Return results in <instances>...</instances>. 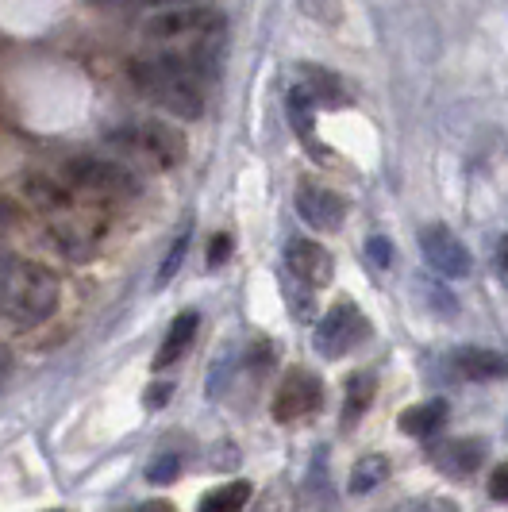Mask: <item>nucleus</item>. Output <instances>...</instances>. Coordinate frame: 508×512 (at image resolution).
<instances>
[{"mask_svg": "<svg viewBox=\"0 0 508 512\" xmlns=\"http://www.w3.org/2000/svg\"><path fill=\"white\" fill-rule=\"evenodd\" d=\"M301 8H305V16H312L324 27H335L343 20V0H301Z\"/></svg>", "mask_w": 508, "mask_h": 512, "instance_id": "22", "label": "nucleus"}, {"mask_svg": "<svg viewBox=\"0 0 508 512\" xmlns=\"http://www.w3.org/2000/svg\"><path fill=\"white\" fill-rule=\"evenodd\" d=\"M178 474H181V455H170V451L158 455V459L147 466V478H151L154 486H170Z\"/></svg>", "mask_w": 508, "mask_h": 512, "instance_id": "23", "label": "nucleus"}, {"mask_svg": "<svg viewBox=\"0 0 508 512\" xmlns=\"http://www.w3.org/2000/svg\"><path fill=\"white\" fill-rule=\"evenodd\" d=\"M420 251L439 278H470V270H474V258L466 251V243L443 224L420 231Z\"/></svg>", "mask_w": 508, "mask_h": 512, "instance_id": "8", "label": "nucleus"}, {"mask_svg": "<svg viewBox=\"0 0 508 512\" xmlns=\"http://www.w3.org/2000/svg\"><path fill=\"white\" fill-rule=\"evenodd\" d=\"M366 335H370V320L362 316V308H358L351 297H343V301H335V305L324 312V320L316 324L312 343H316V351H320L324 359H343V355L355 351Z\"/></svg>", "mask_w": 508, "mask_h": 512, "instance_id": "4", "label": "nucleus"}, {"mask_svg": "<svg viewBox=\"0 0 508 512\" xmlns=\"http://www.w3.org/2000/svg\"><path fill=\"white\" fill-rule=\"evenodd\" d=\"M301 85H305L308 93L316 97L320 104H343V89H339V77H331L328 70H316V66H301Z\"/></svg>", "mask_w": 508, "mask_h": 512, "instance_id": "20", "label": "nucleus"}, {"mask_svg": "<svg viewBox=\"0 0 508 512\" xmlns=\"http://www.w3.org/2000/svg\"><path fill=\"white\" fill-rule=\"evenodd\" d=\"M24 193H27V201L35 208H43V212H70V208H74L70 189H62V185L51 178H27Z\"/></svg>", "mask_w": 508, "mask_h": 512, "instance_id": "18", "label": "nucleus"}, {"mask_svg": "<svg viewBox=\"0 0 508 512\" xmlns=\"http://www.w3.org/2000/svg\"><path fill=\"white\" fill-rule=\"evenodd\" d=\"M493 266H497V278L508 285V231L497 239V251H493Z\"/></svg>", "mask_w": 508, "mask_h": 512, "instance_id": "27", "label": "nucleus"}, {"mask_svg": "<svg viewBox=\"0 0 508 512\" xmlns=\"http://www.w3.org/2000/svg\"><path fill=\"white\" fill-rule=\"evenodd\" d=\"M251 493H254L251 482H228V486H216L212 493H204L201 509L204 512H235L251 501Z\"/></svg>", "mask_w": 508, "mask_h": 512, "instance_id": "19", "label": "nucleus"}, {"mask_svg": "<svg viewBox=\"0 0 508 512\" xmlns=\"http://www.w3.org/2000/svg\"><path fill=\"white\" fill-rule=\"evenodd\" d=\"M212 70L208 43H193L189 51H154L131 62V81L139 93L162 104L170 116L201 120L204 116V77Z\"/></svg>", "mask_w": 508, "mask_h": 512, "instance_id": "1", "label": "nucleus"}, {"mask_svg": "<svg viewBox=\"0 0 508 512\" xmlns=\"http://www.w3.org/2000/svg\"><path fill=\"white\" fill-rule=\"evenodd\" d=\"M489 497L508 501V462H497L493 474H489Z\"/></svg>", "mask_w": 508, "mask_h": 512, "instance_id": "24", "label": "nucleus"}, {"mask_svg": "<svg viewBox=\"0 0 508 512\" xmlns=\"http://www.w3.org/2000/svg\"><path fill=\"white\" fill-rule=\"evenodd\" d=\"M143 31L151 43H212L216 35H224V12L208 4H174L166 12H154Z\"/></svg>", "mask_w": 508, "mask_h": 512, "instance_id": "3", "label": "nucleus"}, {"mask_svg": "<svg viewBox=\"0 0 508 512\" xmlns=\"http://www.w3.org/2000/svg\"><path fill=\"white\" fill-rule=\"evenodd\" d=\"M374 389H378V378L366 374V370H358V374L347 378V397H343V424H347V428H355L358 420L370 412V405H374Z\"/></svg>", "mask_w": 508, "mask_h": 512, "instance_id": "16", "label": "nucleus"}, {"mask_svg": "<svg viewBox=\"0 0 508 512\" xmlns=\"http://www.w3.org/2000/svg\"><path fill=\"white\" fill-rule=\"evenodd\" d=\"M58 297H62V285L54 278V270H47L43 262H16L8 282H4V308L24 328L51 320Z\"/></svg>", "mask_w": 508, "mask_h": 512, "instance_id": "2", "label": "nucleus"}, {"mask_svg": "<svg viewBox=\"0 0 508 512\" xmlns=\"http://www.w3.org/2000/svg\"><path fill=\"white\" fill-rule=\"evenodd\" d=\"M455 370L470 382H501L508 378V355L485 347H462L455 351Z\"/></svg>", "mask_w": 508, "mask_h": 512, "instance_id": "12", "label": "nucleus"}, {"mask_svg": "<svg viewBox=\"0 0 508 512\" xmlns=\"http://www.w3.org/2000/svg\"><path fill=\"white\" fill-rule=\"evenodd\" d=\"M12 266H16V262H12V258L4 255V251H0V289H4V282H8V274H12Z\"/></svg>", "mask_w": 508, "mask_h": 512, "instance_id": "30", "label": "nucleus"}, {"mask_svg": "<svg viewBox=\"0 0 508 512\" xmlns=\"http://www.w3.org/2000/svg\"><path fill=\"white\" fill-rule=\"evenodd\" d=\"M12 224H16V212H12V208H8L4 201H0V231L12 228Z\"/></svg>", "mask_w": 508, "mask_h": 512, "instance_id": "29", "label": "nucleus"}, {"mask_svg": "<svg viewBox=\"0 0 508 512\" xmlns=\"http://www.w3.org/2000/svg\"><path fill=\"white\" fill-rule=\"evenodd\" d=\"M120 143L127 151L143 154L151 166L158 170H174L181 158H185V135L166 120H143V124H131L120 131Z\"/></svg>", "mask_w": 508, "mask_h": 512, "instance_id": "5", "label": "nucleus"}, {"mask_svg": "<svg viewBox=\"0 0 508 512\" xmlns=\"http://www.w3.org/2000/svg\"><path fill=\"white\" fill-rule=\"evenodd\" d=\"M293 205H297V216L316 231H339L347 220V201L320 181H301L293 193Z\"/></svg>", "mask_w": 508, "mask_h": 512, "instance_id": "9", "label": "nucleus"}, {"mask_svg": "<svg viewBox=\"0 0 508 512\" xmlns=\"http://www.w3.org/2000/svg\"><path fill=\"white\" fill-rule=\"evenodd\" d=\"M231 255V235H216L212 243H208V266L216 270V266H224Z\"/></svg>", "mask_w": 508, "mask_h": 512, "instance_id": "25", "label": "nucleus"}, {"mask_svg": "<svg viewBox=\"0 0 508 512\" xmlns=\"http://www.w3.org/2000/svg\"><path fill=\"white\" fill-rule=\"evenodd\" d=\"M197 328H201V316L193 312V308H185L178 320L170 324V332L162 339V347H158V355H154V370H166V366H174L181 362V355L193 347V339H197Z\"/></svg>", "mask_w": 508, "mask_h": 512, "instance_id": "14", "label": "nucleus"}, {"mask_svg": "<svg viewBox=\"0 0 508 512\" xmlns=\"http://www.w3.org/2000/svg\"><path fill=\"white\" fill-rule=\"evenodd\" d=\"M366 258H370L378 270H385V266H389V243H385V239H370V243H366Z\"/></svg>", "mask_w": 508, "mask_h": 512, "instance_id": "26", "label": "nucleus"}, {"mask_svg": "<svg viewBox=\"0 0 508 512\" xmlns=\"http://www.w3.org/2000/svg\"><path fill=\"white\" fill-rule=\"evenodd\" d=\"M320 401H324L320 378L312 370H289L281 378L278 393H274L270 412H274L278 424H297V420H305V416H312V412L320 409Z\"/></svg>", "mask_w": 508, "mask_h": 512, "instance_id": "7", "label": "nucleus"}, {"mask_svg": "<svg viewBox=\"0 0 508 512\" xmlns=\"http://www.w3.org/2000/svg\"><path fill=\"white\" fill-rule=\"evenodd\" d=\"M389 474H393V462L385 459L381 451L362 455V459L351 466V482H347V489H351V493H374L378 486L389 482Z\"/></svg>", "mask_w": 508, "mask_h": 512, "instance_id": "17", "label": "nucleus"}, {"mask_svg": "<svg viewBox=\"0 0 508 512\" xmlns=\"http://www.w3.org/2000/svg\"><path fill=\"white\" fill-rule=\"evenodd\" d=\"M285 270L308 289H324L335 278V258L316 239H289L285 247Z\"/></svg>", "mask_w": 508, "mask_h": 512, "instance_id": "10", "label": "nucleus"}, {"mask_svg": "<svg viewBox=\"0 0 508 512\" xmlns=\"http://www.w3.org/2000/svg\"><path fill=\"white\" fill-rule=\"evenodd\" d=\"M70 181H74L77 189L108 197V201H124V197H135V193H139V181H135V174H131L127 166L108 162V158H97V154L74 158V162H70Z\"/></svg>", "mask_w": 508, "mask_h": 512, "instance_id": "6", "label": "nucleus"}, {"mask_svg": "<svg viewBox=\"0 0 508 512\" xmlns=\"http://www.w3.org/2000/svg\"><path fill=\"white\" fill-rule=\"evenodd\" d=\"M316 97L308 93L305 85H293V93H289V120H293V131L301 135L308 143V151L312 158H320V162H331L328 154H324V143H320V135H316Z\"/></svg>", "mask_w": 508, "mask_h": 512, "instance_id": "13", "label": "nucleus"}, {"mask_svg": "<svg viewBox=\"0 0 508 512\" xmlns=\"http://www.w3.org/2000/svg\"><path fill=\"white\" fill-rule=\"evenodd\" d=\"M166 397H170V385H154V389H147V405H151V409L166 405Z\"/></svg>", "mask_w": 508, "mask_h": 512, "instance_id": "28", "label": "nucleus"}, {"mask_svg": "<svg viewBox=\"0 0 508 512\" xmlns=\"http://www.w3.org/2000/svg\"><path fill=\"white\" fill-rule=\"evenodd\" d=\"M189 231H193V220H185L181 235L170 243V255L162 258V270H158V285H170L174 282V274L181 270V262H185V255H189Z\"/></svg>", "mask_w": 508, "mask_h": 512, "instance_id": "21", "label": "nucleus"}, {"mask_svg": "<svg viewBox=\"0 0 508 512\" xmlns=\"http://www.w3.org/2000/svg\"><path fill=\"white\" fill-rule=\"evenodd\" d=\"M447 401L443 397H432V401H420V405H412V409L401 412V432L405 436H416V439H428L435 436L443 424H447Z\"/></svg>", "mask_w": 508, "mask_h": 512, "instance_id": "15", "label": "nucleus"}, {"mask_svg": "<svg viewBox=\"0 0 508 512\" xmlns=\"http://www.w3.org/2000/svg\"><path fill=\"white\" fill-rule=\"evenodd\" d=\"M432 462L447 478H470L485 462V443L482 439H447L432 451Z\"/></svg>", "mask_w": 508, "mask_h": 512, "instance_id": "11", "label": "nucleus"}]
</instances>
